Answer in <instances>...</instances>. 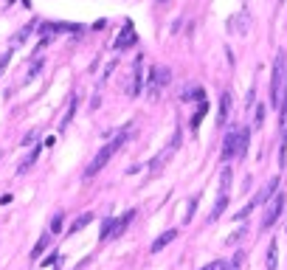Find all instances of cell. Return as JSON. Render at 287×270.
<instances>
[{
    "label": "cell",
    "mask_w": 287,
    "mask_h": 270,
    "mask_svg": "<svg viewBox=\"0 0 287 270\" xmlns=\"http://www.w3.org/2000/svg\"><path fill=\"white\" fill-rule=\"evenodd\" d=\"M127 138H130V127H124L121 132H115L113 138H110V141L105 144V147L99 149V155H96L93 161H90V166L85 169V177H93V174L99 172V169H105L107 161H110V158H113L115 152H118V149H121L124 144H127Z\"/></svg>",
    "instance_id": "6da1fadb"
},
{
    "label": "cell",
    "mask_w": 287,
    "mask_h": 270,
    "mask_svg": "<svg viewBox=\"0 0 287 270\" xmlns=\"http://www.w3.org/2000/svg\"><path fill=\"white\" fill-rule=\"evenodd\" d=\"M285 85H287V59L285 54L276 56V65H273V79H270V105L282 107V99H285Z\"/></svg>",
    "instance_id": "7a4b0ae2"
},
{
    "label": "cell",
    "mask_w": 287,
    "mask_h": 270,
    "mask_svg": "<svg viewBox=\"0 0 287 270\" xmlns=\"http://www.w3.org/2000/svg\"><path fill=\"white\" fill-rule=\"evenodd\" d=\"M172 82V73H169V68H161V65H155V68H149V79H147V96L149 99H158L161 93L166 90V85Z\"/></svg>",
    "instance_id": "3957f363"
},
{
    "label": "cell",
    "mask_w": 287,
    "mask_h": 270,
    "mask_svg": "<svg viewBox=\"0 0 287 270\" xmlns=\"http://www.w3.org/2000/svg\"><path fill=\"white\" fill-rule=\"evenodd\" d=\"M285 206H287V200H285V194H282V192H276L273 197H270V200H268V211H265V217H262V231L273 228V222L282 217Z\"/></svg>",
    "instance_id": "277c9868"
},
{
    "label": "cell",
    "mask_w": 287,
    "mask_h": 270,
    "mask_svg": "<svg viewBox=\"0 0 287 270\" xmlns=\"http://www.w3.org/2000/svg\"><path fill=\"white\" fill-rule=\"evenodd\" d=\"M141 90H144V56H135V62H132V79H130V85H127V96H138Z\"/></svg>",
    "instance_id": "5b68a950"
},
{
    "label": "cell",
    "mask_w": 287,
    "mask_h": 270,
    "mask_svg": "<svg viewBox=\"0 0 287 270\" xmlns=\"http://www.w3.org/2000/svg\"><path fill=\"white\" fill-rule=\"evenodd\" d=\"M177 147H180V130L174 132V138H172V144H169V147L164 149V152H161V155L155 158V161H152V163H149V172L155 174V172H161V166L166 163V161H169V158L174 155V152H177Z\"/></svg>",
    "instance_id": "8992f818"
},
{
    "label": "cell",
    "mask_w": 287,
    "mask_h": 270,
    "mask_svg": "<svg viewBox=\"0 0 287 270\" xmlns=\"http://www.w3.org/2000/svg\"><path fill=\"white\" fill-rule=\"evenodd\" d=\"M138 43V37H135V28H132V23L130 20H127V23H124V28H121V34L115 37V51H124V48H132V45Z\"/></svg>",
    "instance_id": "52a82bcc"
},
{
    "label": "cell",
    "mask_w": 287,
    "mask_h": 270,
    "mask_svg": "<svg viewBox=\"0 0 287 270\" xmlns=\"http://www.w3.org/2000/svg\"><path fill=\"white\" fill-rule=\"evenodd\" d=\"M276 192H279V174H276V177H270L268 183L262 186V189H259L256 194H253L251 200L256 203V206H262V203H268V200H270V197H273Z\"/></svg>",
    "instance_id": "ba28073f"
},
{
    "label": "cell",
    "mask_w": 287,
    "mask_h": 270,
    "mask_svg": "<svg viewBox=\"0 0 287 270\" xmlns=\"http://www.w3.org/2000/svg\"><path fill=\"white\" fill-rule=\"evenodd\" d=\"M231 102H234V99H231V93H223V96H220V113H217V127H226L228 124V115H231Z\"/></svg>",
    "instance_id": "9c48e42d"
},
{
    "label": "cell",
    "mask_w": 287,
    "mask_h": 270,
    "mask_svg": "<svg viewBox=\"0 0 287 270\" xmlns=\"http://www.w3.org/2000/svg\"><path fill=\"white\" fill-rule=\"evenodd\" d=\"M236 132L239 130H231L226 135V144H223V161H226V163H231L236 158Z\"/></svg>",
    "instance_id": "30bf717a"
},
{
    "label": "cell",
    "mask_w": 287,
    "mask_h": 270,
    "mask_svg": "<svg viewBox=\"0 0 287 270\" xmlns=\"http://www.w3.org/2000/svg\"><path fill=\"white\" fill-rule=\"evenodd\" d=\"M248 144H251V130H248V127H242V130L236 132V158H234V161L245 158V152H248Z\"/></svg>",
    "instance_id": "8fae6325"
},
{
    "label": "cell",
    "mask_w": 287,
    "mask_h": 270,
    "mask_svg": "<svg viewBox=\"0 0 287 270\" xmlns=\"http://www.w3.org/2000/svg\"><path fill=\"white\" fill-rule=\"evenodd\" d=\"M31 31H34V23H28V26H23L20 31H14V34H11V40H9V48H20V45H23L28 37H31Z\"/></svg>",
    "instance_id": "7c38bea8"
},
{
    "label": "cell",
    "mask_w": 287,
    "mask_h": 270,
    "mask_svg": "<svg viewBox=\"0 0 287 270\" xmlns=\"http://www.w3.org/2000/svg\"><path fill=\"white\" fill-rule=\"evenodd\" d=\"M132 219H135V211H124V217L121 219H115V225H113V236H121L124 231H127V225H130Z\"/></svg>",
    "instance_id": "4fadbf2b"
},
{
    "label": "cell",
    "mask_w": 287,
    "mask_h": 270,
    "mask_svg": "<svg viewBox=\"0 0 287 270\" xmlns=\"http://www.w3.org/2000/svg\"><path fill=\"white\" fill-rule=\"evenodd\" d=\"M231 180H234V169L231 166H223V172H220V194H228V189H231Z\"/></svg>",
    "instance_id": "5bb4252c"
},
{
    "label": "cell",
    "mask_w": 287,
    "mask_h": 270,
    "mask_svg": "<svg viewBox=\"0 0 287 270\" xmlns=\"http://www.w3.org/2000/svg\"><path fill=\"white\" fill-rule=\"evenodd\" d=\"M174 236H177V231H174V228H172V231H166V234H161V236H158V239H155V242H152V248H149V251H152V253L164 251V248H166V245H169V242H172Z\"/></svg>",
    "instance_id": "9a60e30c"
},
{
    "label": "cell",
    "mask_w": 287,
    "mask_h": 270,
    "mask_svg": "<svg viewBox=\"0 0 287 270\" xmlns=\"http://www.w3.org/2000/svg\"><path fill=\"white\" fill-rule=\"evenodd\" d=\"M228 209V194H220L217 197V203H214V209H211V214H209V222H214V219H220V214Z\"/></svg>",
    "instance_id": "2e32d148"
},
{
    "label": "cell",
    "mask_w": 287,
    "mask_h": 270,
    "mask_svg": "<svg viewBox=\"0 0 287 270\" xmlns=\"http://www.w3.org/2000/svg\"><path fill=\"white\" fill-rule=\"evenodd\" d=\"M276 262H279V239H273L270 248H268V259H265L268 270H276Z\"/></svg>",
    "instance_id": "e0dca14e"
},
{
    "label": "cell",
    "mask_w": 287,
    "mask_h": 270,
    "mask_svg": "<svg viewBox=\"0 0 287 270\" xmlns=\"http://www.w3.org/2000/svg\"><path fill=\"white\" fill-rule=\"evenodd\" d=\"M90 222H93V214H90V211H85V214H82L79 219H73V225H70V234H76V231H82V228H85V225H90Z\"/></svg>",
    "instance_id": "ac0fdd59"
},
{
    "label": "cell",
    "mask_w": 287,
    "mask_h": 270,
    "mask_svg": "<svg viewBox=\"0 0 287 270\" xmlns=\"http://www.w3.org/2000/svg\"><path fill=\"white\" fill-rule=\"evenodd\" d=\"M45 248H48V234H43L40 239H37V245L31 248V259H40V256L45 253Z\"/></svg>",
    "instance_id": "d6986e66"
},
{
    "label": "cell",
    "mask_w": 287,
    "mask_h": 270,
    "mask_svg": "<svg viewBox=\"0 0 287 270\" xmlns=\"http://www.w3.org/2000/svg\"><path fill=\"white\" fill-rule=\"evenodd\" d=\"M76 105H79V96H70V105H68V113H65V118H62V130L70 124V118H73V113H76Z\"/></svg>",
    "instance_id": "ffe728a7"
},
{
    "label": "cell",
    "mask_w": 287,
    "mask_h": 270,
    "mask_svg": "<svg viewBox=\"0 0 287 270\" xmlns=\"http://www.w3.org/2000/svg\"><path fill=\"white\" fill-rule=\"evenodd\" d=\"M113 225H115V219H105V222H102V234H99L102 242H105V239H113Z\"/></svg>",
    "instance_id": "44dd1931"
},
{
    "label": "cell",
    "mask_w": 287,
    "mask_h": 270,
    "mask_svg": "<svg viewBox=\"0 0 287 270\" xmlns=\"http://www.w3.org/2000/svg\"><path fill=\"white\" fill-rule=\"evenodd\" d=\"M279 124H282V130H287V85H285V99H282V107H279Z\"/></svg>",
    "instance_id": "7402d4cb"
},
{
    "label": "cell",
    "mask_w": 287,
    "mask_h": 270,
    "mask_svg": "<svg viewBox=\"0 0 287 270\" xmlns=\"http://www.w3.org/2000/svg\"><path fill=\"white\" fill-rule=\"evenodd\" d=\"M209 113V105L206 102H200V107H197V113H194V121H191V130H197L200 127V121H203V115Z\"/></svg>",
    "instance_id": "603a6c76"
},
{
    "label": "cell",
    "mask_w": 287,
    "mask_h": 270,
    "mask_svg": "<svg viewBox=\"0 0 287 270\" xmlns=\"http://www.w3.org/2000/svg\"><path fill=\"white\" fill-rule=\"evenodd\" d=\"M43 65H45L43 59L31 62V68H28V73H26V79H28V82H31V79H34V76H40V70H43Z\"/></svg>",
    "instance_id": "cb8c5ba5"
},
{
    "label": "cell",
    "mask_w": 287,
    "mask_h": 270,
    "mask_svg": "<svg viewBox=\"0 0 287 270\" xmlns=\"http://www.w3.org/2000/svg\"><path fill=\"white\" fill-rule=\"evenodd\" d=\"M48 228H51V234H59L62 231V211H57V214L51 217V225Z\"/></svg>",
    "instance_id": "d4e9b609"
},
{
    "label": "cell",
    "mask_w": 287,
    "mask_h": 270,
    "mask_svg": "<svg viewBox=\"0 0 287 270\" xmlns=\"http://www.w3.org/2000/svg\"><path fill=\"white\" fill-rule=\"evenodd\" d=\"M37 155H40V147H34V152H31V158H26V161L20 163V174H23V172H28V166H31V163H34V161H37Z\"/></svg>",
    "instance_id": "484cf974"
},
{
    "label": "cell",
    "mask_w": 287,
    "mask_h": 270,
    "mask_svg": "<svg viewBox=\"0 0 287 270\" xmlns=\"http://www.w3.org/2000/svg\"><path fill=\"white\" fill-rule=\"evenodd\" d=\"M242 262H245V253L239 251L234 256V262H231V265H226V270H242Z\"/></svg>",
    "instance_id": "4316f807"
},
{
    "label": "cell",
    "mask_w": 287,
    "mask_h": 270,
    "mask_svg": "<svg viewBox=\"0 0 287 270\" xmlns=\"http://www.w3.org/2000/svg\"><path fill=\"white\" fill-rule=\"evenodd\" d=\"M197 203H200V197H191V200H189V209H186V222H191L194 211H197Z\"/></svg>",
    "instance_id": "83f0119b"
},
{
    "label": "cell",
    "mask_w": 287,
    "mask_h": 270,
    "mask_svg": "<svg viewBox=\"0 0 287 270\" xmlns=\"http://www.w3.org/2000/svg\"><path fill=\"white\" fill-rule=\"evenodd\" d=\"M253 209H256V203H248V206H245V209H239V211H236V214H234V219H245V217H248V214H251V211Z\"/></svg>",
    "instance_id": "f1b7e54d"
},
{
    "label": "cell",
    "mask_w": 287,
    "mask_h": 270,
    "mask_svg": "<svg viewBox=\"0 0 287 270\" xmlns=\"http://www.w3.org/2000/svg\"><path fill=\"white\" fill-rule=\"evenodd\" d=\"M262 121H265V107L256 105V113H253V124H256V127H262Z\"/></svg>",
    "instance_id": "f546056e"
},
{
    "label": "cell",
    "mask_w": 287,
    "mask_h": 270,
    "mask_svg": "<svg viewBox=\"0 0 287 270\" xmlns=\"http://www.w3.org/2000/svg\"><path fill=\"white\" fill-rule=\"evenodd\" d=\"M9 62H11V51H9V54H3V56H0V76L6 73V68H9Z\"/></svg>",
    "instance_id": "4dcf8cb0"
},
{
    "label": "cell",
    "mask_w": 287,
    "mask_h": 270,
    "mask_svg": "<svg viewBox=\"0 0 287 270\" xmlns=\"http://www.w3.org/2000/svg\"><path fill=\"white\" fill-rule=\"evenodd\" d=\"M203 270H226V262H223V259H214V262H209Z\"/></svg>",
    "instance_id": "1f68e13d"
},
{
    "label": "cell",
    "mask_w": 287,
    "mask_h": 270,
    "mask_svg": "<svg viewBox=\"0 0 287 270\" xmlns=\"http://www.w3.org/2000/svg\"><path fill=\"white\" fill-rule=\"evenodd\" d=\"M245 236V228H239V231H236V234H231L228 236V245H234V242H239V239H242Z\"/></svg>",
    "instance_id": "d6a6232c"
},
{
    "label": "cell",
    "mask_w": 287,
    "mask_h": 270,
    "mask_svg": "<svg viewBox=\"0 0 287 270\" xmlns=\"http://www.w3.org/2000/svg\"><path fill=\"white\" fill-rule=\"evenodd\" d=\"M34 141H37V132H28L26 138H23V144H26V147H28V144H34Z\"/></svg>",
    "instance_id": "836d02e7"
},
{
    "label": "cell",
    "mask_w": 287,
    "mask_h": 270,
    "mask_svg": "<svg viewBox=\"0 0 287 270\" xmlns=\"http://www.w3.org/2000/svg\"><path fill=\"white\" fill-rule=\"evenodd\" d=\"M57 259H59V256H57V253H51V256H48V259H45L43 265H45V268H48V265H54V262H57Z\"/></svg>",
    "instance_id": "e575fe53"
},
{
    "label": "cell",
    "mask_w": 287,
    "mask_h": 270,
    "mask_svg": "<svg viewBox=\"0 0 287 270\" xmlns=\"http://www.w3.org/2000/svg\"><path fill=\"white\" fill-rule=\"evenodd\" d=\"M158 3H164V0H158Z\"/></svg>",
    "instance_id": "d590c367"
}]
</instances>
